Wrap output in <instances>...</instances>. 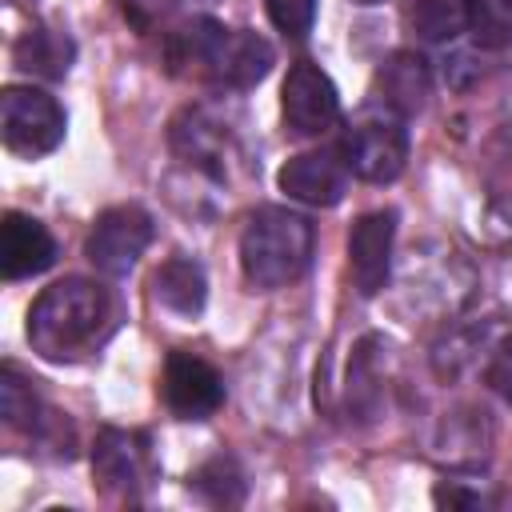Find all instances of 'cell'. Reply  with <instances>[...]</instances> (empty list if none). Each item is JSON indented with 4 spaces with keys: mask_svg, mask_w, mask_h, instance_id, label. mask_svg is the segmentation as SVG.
<instances>
[{
    "mask_svg": "<svg viewBox=\"0 0 512 512\" xmlns=\"http://www.w3.org/2000/svg\"><path fill=\"white\" fill-rule=\"evenodd\" d=\"M0 412H4V424H12V428L32 432L40 424V400H36L32 384L12 364H4V372H0Z\"/></svg>",
    "mask_w": 512,
    "mask_h": 512,
    "instance_id": "cell-19",
    "label": "cell"
},
{
    "mask_svg": "<svg viewBox=\"0 0 512 512\" xmlns=\"http://www.w3.org/2000/svg\"><path fill=\"white\" fill-rule=\"evenodd\" d=\"M64 128H68V116L56 104V96H48L32 84H8L4 88V96H0V136H4L8 152L24 156V160L48 156V152L60 148Z\"/></svg>",
    "mask_w": 512,
    "mask_h": 512,
    "instance_id": "cell-5",
    "label": "cell"
},
{
    "mask_svg": "<svg viewBox=\"0 0 512 512\" xmlns=\"http://www.w3.org/2000/svg\"><path fill=\"white\" fill-rule=\"evenodd\" d=\"M192 484H196L204 496H212L216 504H236V500L244 496V476H240L236 460H228V456L208 460V464L192 476Z\"/></svg>",
    "mask_w": 512,
    "mask_h": 512,
    "instance_id": "cell-20",
    "label": "cell"
},
{
    "mask_svg": "<svg viewBox=\"0 0 512 512\" xmlns=\"http://www.w3.org/2000/svg\"><path fill=\"white\" fill-rule=\"evenodd\" d=\"M280 112L292 136H320L340 116V92L320 64L296 60L280 88Z\"/></svg>",
    "mask_w": 512,
    "mask_h": 512,
    "instance_id": "cell-7",
    "label": "cell"
},
{
    "mask_svg": "<svg viewBox=\"0 0 512 512\" xmlns=\"http://www.w3.org/2000/svg\"><path fill=\"white\" fill-rule=\"evenodd\" d=\"M428 92H432V76H428V64L416 52H392L376 68V104L400 112L404 120L424 108Z\"/></svg>",
    "mask_w": 512,
    "mask_h": 512,
    "instance_id": "cell-14",
    "label": "cell"
},
{
    "mask_svg": "<svg viewBox=\"0 0 512 512\" xmlns=\"http://www.w3.org/2000/svg\"><path fill=\"white\" fill-rule=\"evenodd\" d=\"M148 244H152V216L140 204H116L96 216L84 240V256L104 276H128Z\"/></svg>",
    "mask_w": 512,
    "mask_h": 512,
    "instance_id": "cell-6",
    "label": "cell"
},
{
    "mask_svg": "<svg viewBox=\"0 0 512 512\" xmlns=\"http://www.w3.org/2000/svg\"><path fill=\"white\" fill-rule=\"evenodd\" d=\"M276 184L280 192H288L292 200L300 204H312V208H332L344 200L348 192V164L340 156V148H320V152H300L292 156L280 172H276Z\"/></svg>",
    "mask_w": 512,
    "mask_h": 512,
    "instance_id": "cell-10",
    "label": "cell"
},
{
    "mask_svg": "<svg viewBox=\"0 0 512 512\" xmlns=\"http://www.w3.org/2000/svg\"><path fill=\"white\" fill-rule=\"evenodd\" d=\"M312 244L316 232L308 216L292 208H256L240 232V268L244 280L256 292H272L292 284L308 264H312Z\"/></svg>",
    "mask_w": 512,
    "mask_h": 512,
    "instance_id": "cell-3",
    "label": "cell"
},
{
    "mask_svg": "<svg viewBox=\"0 0 512 512\" xmlns=\"http://www.w3.org/2000/svg\"><path fill=\"white\" fill-rule=\"evenodd\" d=\"M56 260V240L52 232L24 212H8L0 224V264H4V280H24L36 276L44 268H52Z\"/></svg>",
    "mask_w": 512,
    "mask_h": 512,
    "instance_id": "cell-12",
    "label": "cell"
},
{
    "mask_svg": "<svg viewBox=\"0 0 512 512\" xmlns=\"http://www.w3.org/2000/svg\"><path fill=\"white\" fill-rule=\"evenodd\" d=\"M72 40L56 28H28L16 48H12V60L20 72H32V76H44V80H60L68 68H72Z\"/></svg>",
    "mask_w": 512,
    "mask_h": 512,
    "instance_id": "cell-16",
    "label": "cell"
},
{
    "mask_svg": "<svg viewBox=\"0 0 512 512\" xmlns=\"http://www.w3.org/2000/svg\"><path fill=\"white\" fill-rule=\"evenodd\" d=\"M164 60L172 76L208 80L216 88H252L272 72V44L248 28H224L212 16H192L164 40Z\"/></svg>",
    "mask_w": 512,
    "mask_h": 512,
    "instance_id": "cell-1",
    "label": "cell"
},
{
    "mask_svg": "<svg viewBox=\"0 0 512 512\" xmlns=\"http://www.w3.org/2000/svg\"><path fill=\"white\" fill-rule=\"evenodd\" d=\"M160 392H164V404L180 420H208L224 404V380H220V372L208 360L192 356V352H172L164 360Z\"/></svg>",
    "mask_w": 512,
    "mask_h": 512,
    "instance_id": "cell-8",
    "label": "cell"
},
{
    "mask_svg": "<svg viewBox=\"0 0 512 512\" xmlns=\"http://www.w3.org/2000/svg\"><path fill=\"white\" fill-rule=\"evenodd\" d=\"M352 4H364L368 8V4H380V0H352Z\"/></svg>",
    "mask_w": 512,
    "mask_h": 512,
    "instance_id": "cell-23",
    "label": "cell"
},
{
    "mask_svg": "<svg viewBox=\"0 0 512 512\" xmlns=\"http://www.w3.org/2000/svg\"><path fill=\"white\" fill-rule=\"evenodd\" d=\"M472 0H404V24L420 40H452L468 28Z\"/></svg>",
    "mask_w": 512,
    "mask_h": 512,
    "instance_id": "cell-17",
    "label": "cell"
},
{
    "mask_svg": "<svg viewBox=\"0 0 512 512\" xmlns=\"http://www.w3.org/2000/svg\"><path fill=\"white\" fill-rule=\"evenodd\" d=\"M92 472L108 492L136 496L152 476V440L128 428H104L92 448Z\"/></svg>",
    "mask_w": 512,
    "mask_h": 512,
    "instance_id": "cell-9",
    "label": "cell"
},
{
    "mask_svg": "<svg viewBox=\"0 0 512 512\" xmlns=\"http://www.w3.org/2000/svg\"><path fill=\"white\" fill-rule=\"evenodd\" d=\"M172 152L200 168V172H212V176H224V164H228V132L204 112V108H184L176 120H172Z\"/></svg>",
    "mask_w": 512,
    "mask_h": 512,
    "instance_id": "cell-13",
    "label": "cell"
},
{
    "mask_svg": "<svg viewBox=\"0 0 512 512\" xmlns=\"http://www.w3.org/2000/svg\"><path fill=\"white\" fill-rule=\"evenodd\" d=\"M392 236H396V212L392 208L364 212L348 232V268H352V280L364 296H376L388 280Z\"/></svg>",
    "mask_w": 512,
    "mask_h": 512,
    "instance_id": "cell-11",
    "label": "cell"
},
{
    "mask_svg": "<svg viewBox=\"0 0 512 512\" xmlns=\"http://www.w3.org/2000/svg\"><path fill=\"white\" fill-rule=\"evenodd\" d=\"M488 384L512 404V336L496 348V356L488 360Z\"/></svg>",
    "mask_w": 512,
    "mask_h": 512,
    "instance_id": "cell-22",
    "label": "cell"
},
{
    "mask_svg": "<svg viewBox=\"0 0 512 512\" xmlns=\"http://www.w3.org/2000/svg\"><path fill=\"white\" fill-rule=\"evenodd\" d=\"M112 328V296L96 280L64 276L48 284L28 308V344L44 360H76L92 352Z\"/></svg>",
    "mask_w": 512,
    "mask_h": 512,
    "instance_id": "cell-2",
    "label": "cell"
},
{
    "mask_svg": "<svg viewBox=\"0 0 512 512\" xmlns=\"http://www.w3.org/2000/svg\"><path fill=\"white\" fill-rule=\"evenodd\" d=\"M152 300L172 312V316H200L204 312V300H208V280H204V268L188 256H172L164 260L156 272H152Z\"/></svg>",
    "mask_w": 512,
    "mask_h": 512,
    "instance_id": "cell-15",
    "label": "cell"
},
{
    "mask_svg": "<svg viewBox=\"0 0 512 512\" xmlns=\"http://www.w3.org/2000/svg\"><path fill=\"white\" fill-rule=\"evenodd\" d=\"M268 8V20L292 36V40H304L312 32V20H316V0H264Z\"/></svg>",
    "mask_w": 512,
    "mask_h": 512,
    "instance_id": "cell-21",
    "label": "cell"
},
{
    "mask_svg": "<svg viewBox=\"0 0 512 512\" xmlns=\"http://www.w3.org/2000/svg\"><path fill=\"white\" fill-rule=\"evenodd\" d=\"M340 156L348 164L352 176L368 180V184H388L404 172L408 164V128L404 116L384 108V104H368L352 116V124L340 136Z\"/></svg>",
    "mask_w": 512,
    "mask_h": 512,
    "instance_id": "cell-4",
    "label": "cell"
},
{
    "mask_svg": "<svg viewBox=\"0 0 512 512\" xmlns=\"http://www.w3.org/2000/svg\"><path fill=\"white\" fill-rule=\"evenodd\" d=\"M468 32L488 52L512 48V0H472Z\"/></svg>",
    "mask_w": 512,
    "mask_h": 512,
    "instance_id": "cell-18",
    "label": "cell"
}]
</instances>
